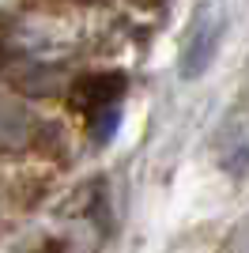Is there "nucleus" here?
<instances>
[{
    "instance_id": "nucleus-1",
    "label": "nucleus",
    "mask_w": 249,
    "mask_h": 253,
    "mask_svg": "<svg viewBox=\"0 0 249 253\" xmlns=\"http://www.w3.org/2000/svg\"><path fill=\"white\" fill-rule=\"evenodd\" d=\"M124 87H128V80L121 72H91L72 87V106L83 110L87 117L102 114V110H114V106H121Z\"/></svg>"
},
{
    "instance_id": "nucleus-2",
    "label": "nucleus",
    "mask_w": 249,
    "mask_h": 253,
    "mask_svg": "<svg viewBox=\"0 0 249 253\" xmlns=\"http://www.w3.org/2000/svg\"><path fill=\"white\" fill-rule=\"evenodd\" d=\"M219 45V23H211V27H204V31L193 38V45H189V53L181 57V76H200L204 72V64L211 61V53H215Z\"/></svg>"
},
{
    "instance_id": "nucleus-3",
    "label": "nucleus",
    "mask_w": 249,
    "mask_h": 253,
    "mask_svg": "<svg viewBox=\"0 0 249 253\" xmlns=\"http://www.w3.org/2000/svg\"><path fill=\"white\" fill-rule=\"evenodd\" d=\"M87 121H91V136L102 144V140H110V132H114L117 121H121V106H114V110H102V114H91Z\"/></svg>"
}]
</instances>
